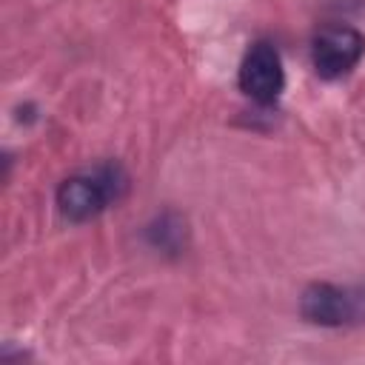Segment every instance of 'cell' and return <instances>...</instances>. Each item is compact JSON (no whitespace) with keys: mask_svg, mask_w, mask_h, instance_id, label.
Listing matches in <instances>:
<instances>
[{"mask_svg":"<svg viewBox=\"0 0 365 365\" xmlns=\"http://www.w3.org/2000/svg\"><path fill=\"white\" fill-rule=\"evenodd\" d=\"M145 237H148V242H151L154 248H160V251H165V254H180V251L185 248V220L168 211V214L157 217V220L148 225Z\"/></svg>","mask_w":365,"mask_h":365,"instance_id":"obj_5","label":"cell"},{"mask_svg":"<svg viewBox=\"0 0 365 365\" xmlns=\"http://www.w3.org/2000/svg\"><path fill=\"white\" fill-rule=\"evenodd\" d=\"M128 188V174L117 163L71 174L57 188V211L68 222H88L114 205Z\"/></svg>","mask_w":365,"mask_h":365,"instance_id":"obj_1","label":"cell"},{"mask_svg":"<svg viewBox=\"0 0 365 365\" xmlns=\"http://www.w3.org/2000/svg\"><path fill=\"white\" fill-rule=\"evenodd\" d=\"M365 54V34L345 23L319 29L311 40V63L322 80H339L356 68Z\"/></svg>","mask_w":365,"mask_h":365,"instance_id":"obj_3","label":"cell"},{"mask_svg":"<svg viewBox=\"0 0 365 365\" xmlns=\"http://www.w3.org/2000/svg\"><path fill=\"white\" fill-rule=\"evenodd\" d=\"M237 80H240L242 94L251 97L254 103L259 106L274 103L285 88V68H282L279 51L265 40L254 43L240 63Z\"/></svg>","mask_w":365,"mask_h":365,"instance_id":"obj_4","label":"cell"},{"mask_svg":"<svg viewBox=\"0 0 365 365\" xmlns=\"http://www.w3.org/2000/svg\"><path fill=\"white\" fill-rule=\"evenodd\" d=\"M299 314L319 328L365 325V285L314 282L299 297Z\"/></svg>","mask_w":365,"mask_h":365,"instance_id":"obj_2","label":"cell"}]
</instances>
